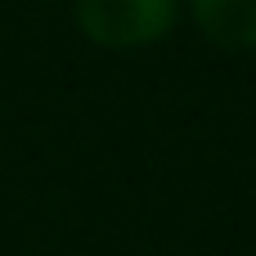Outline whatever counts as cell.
<instances>
[{
	"label": "cell",
	"mask_w": 256,
	"mask_h": 256,
	"mask_svg": "<svg viewBox=\"0 0 256 256\" xmlns=\"http://www.w3.org/2000/svg\"><path fill=\"white\" fill-rule=\"evenodd\" d=\"M180 0H76L81 32L104 50H140L171 32Z\"/></svg>",
	"instance_id": "6da1fadb"
},
{
	"label": "cell",
	"mask_w": 256,
	"mask_h": 256,
	"mask_svg": "<svg viewBox=\"0 0 256 256\" xmlns=\"http://www.w3.org/2000/svg\"><path fill=\"white\" fill-rule=\"evenodd\" d=\"M194 22L225 50H256V0H189Z\"/></svg>",
	"instance_id": "7a4b0ae2"
}]
</instances>
